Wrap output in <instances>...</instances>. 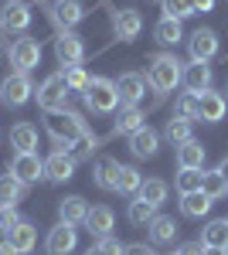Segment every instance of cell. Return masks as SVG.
Listing matches in <instances>:
<instances>
[{"label": "cell", "instance_id": "16", "mask_svg": "<svg viewBox=\"0 0 228 255\" xmlns=\"http://www.w3.org/2000/svg\"><path fill=\"white\" fill-rule=\"evenodd\" d=\"M181 82H184V89L194 92V96L208 92V89H211V65H208V61H191V65H184Z\"/></svg>", "mask_w": 228, "mask_h": 255}, {"label": "cell", "instance_id": "49", "mask_svg": "<svg viewBox=\"0 0 228 255\" xmlns=\"http://www.w3.org/2000/svg\"><path fill=\"white\" fill-rule=\"evenodd\" d=\"M85 255H99V249H95V245H92V249H89V252H85Z\"/></svg>", "mask_w": 228, "mask_h": 255}, {"label": "cell", "instance_id": "19", "mask_svg": "<svg viewBox=\"0 0 228 255\" xmlns=\"http://www.w3.org/2000/svg\"><path fill=\"white\" fill-rule=\"evenodd\" d=\"M7 242L14 245V252H17V255L34 252V249H38V228H34L31 221H20L17 228L7 232Z\"/></svg>", "mask_w": 228, "mask_h": 255}, {"label": "cell", "instance_id": "36", "mask_svg": "<svg viewBox=\"0 0 228 255\" xmlns=\"http://www.w3.org/2000/svg\"><path fill=\"white\" fill-rule=\"evenodd\" d=\"M201 191H205V194H208L211 201H218V197H225V194H228V184H225V177L218 174V170H205Z\"/></svg>", "mask_w": 228, "mask_h": 255}, {"label": "cell", "instance_id": "20", "mask_svg": "<svg viewBox=\"0 0 228 255\" xmlns=\"http://www.w3.org/2000/svg\"><path fill=\"white\" fill-rule=\"evenodd\" d=\"M147 126V113L140 109V106H119V113H116V133H126V136H133L136 129H143Z\"/></svg>", "mask_w": 228, "mask_h": 255}, {"label": "cell", "instance_id": "7", "mask_svg": "<svg viewBox=\"0 0 228 255\" xmlns=\"http://www.w3.org/2000/svg\"><path fill=\"white\" fill-rule=\"evenodd\" d=\"M7 174H14L24 187H27V184H38L41 177H44V160H41L38 153H14Z\"/></svg>", "mask_w": 228, "mask_h": 255}, {"label": "cell", "instance_id": "33", "mask_svg": "<svg viewBox=\"0 0 228 255\" xmlns=\"http://www.w3.org/2000/svg\"><path fill=\"white\" fill-rule=\"evenodd\" d=\"M24 197V184L14 174H0V204H17Z\"/></svg>", "mask_w": 228, "mask_h": 255}, {"label": "cell", "instance_id": "5", "mask_svg": "<svg viewBox=\"0 0 228 255\" xmlns=\"http://www.w3.org/2000/svg\"><path fill=\"white\" fill-rule=\"evenodd\" d=\"M38 96V106L44 113H55V109H65V102H68V85H65V75L55 72V75H48V79L41 82V89L34 92Z\"/></svg>", "mask_w": 228, "mask_h": 255}, {"label": "cell", "instance_id": "48", "mask_svg": "<svg viewBox=\"0 0 228 255\" xmlns=\"http://www.w3.org/2000/svg\"><path fill=\"white\" fill-rule=\"evenodd\" d=\"M205 255H228V249H205Z\"/></svg>", "mask_w": 228, "mask_h": 255}, {"label": "cell", "instance_id": "27", "mask_svg": "<svg viewBox=\"0 0 228 255\" xmlns=\"http://www.w3.org/2000/svg\"><path fill=\"white\" fill-rule=\"evenodd\" d=\"M147 228H150V238L157 245H171L174 238H177V232H181V225H177L171 215H157Z\"/></svg>", "mask_w": 228, "mask_h": 255}, {"label": "cell", "instance_id": "15", "mask_svg": "<svg viewBox=\"0 0 228 255\" xmlns=\"http://www.w3.org/2000/svg\"><path fill=\"white\" fill-rule=\"evenodd\" d=\"M225 109H228V99L222 92H201L198 96V119L201 123H222L225 119Z\"/></svg>", "mask_w": 228, "mask_h": 255}, {"label": "cell", "instance_id": "9", "mask_svg": "<svg viewBox=\"0 0 228 255\" xmlns=\"http://www.w3.org/2000/svg\"><path fill=\"white\" fill-rule=\"evenodd\" d=\"M31 27V7L24 0H7L0 7V31H27Z\"/></svg>", "mask_w": 228, "mask_h": 255}, {"label": "cell", "instance_id": "37", "mask_svg": "<svg viewBox=\"0 0 228 255\" xmlns=\"http://www.w3.org/2000/svg\"><path fill=\"white\" fill-rule=\"evenodd\" d=\"M174 116L194 123V119H198V96H194V92H184V96L174 102Z\"/></svg>", "mask_w": 228, "mask_h": 255}, {"label": "cell", "instance_id": "44", "mask_svg": "<svg viewBox=\"0 0 228 255\" xmlns=\"http://www.w3.org/2000/svg\"><path fill=\"white\" fill-rule=\"evenodd\" d=\"M126 255H157L150 245H143V242H136V245H126Z\"/></svg>", "mask_w": 228, "mask_h": 255}, {"label": "cell", "instance_id": "29", "mask_svg": "<svg viewBox=\"0 0 228 255\" xmlns=\"http://www.w3.org/2000/svg\"><path fill=\"white\" fill-rule=\"evenodd\" d=\"M211 204H215V201H211L205 191H194V194L181 197V211H184L188 218H205L211 211Z\"/></svg>", "mask_w": 228, "mask_h": 255}, {"label": "cell", "instance_id": "11", "mask_svg": "<svg viewBox=\"0 0 228 255\" xmlns=\"http://www.w3.org/2000/svg\"><path fill=\"white\" fill-rule=\"evenodd\" d=\"M10 61L17 65V72H31L41 65V44L34 38H17L10 44Z\"/></svg>", "mask_w": 228, "mask_h": 255}, {"label": "cell", "instance_id": "6", "mask_svg": "<svg viewBox=\"0 0 228 255\" xmlns=\"http://www.w3.org/2000/svg\"><path fill=\"white\" fill-rule=\"evenodd\" d=\"M55 58H58L61 68L82 65V58H85V44H82V38L72 34V31H58V38H55Z\"/></svg>", "mask_w": 228, "mask_h": 255}, {"label": "cell", "instance_id": "2", "mask_svg": "<svg viewBox=\"0 0 228 255\" xmlns=\"http://www.w3.org/2000/svg\"><path fill=\"white\" fill-rule=\"evenodd\" d=\"M181 75H184V68H181V61L174 58V55H153L150 58L147 82H150V89H157L160 96L174 92V89L181 85Z\"/></svg>", "mask_w": 228, "mask_h": 255}, {"label": "cell", "instance_id": "23", "mask_svg": "<svg viewBox=\"0 0 228 255\" xmlns=\"http://www.w3.org/2000/svg\"><path fill=\"white\" fill-rule=\"evenodd\" d=\"M177 167L181 170H205V146L198 139H188L177 146Z\"/></svg>", "mask_w": 228, "mask_h": 255}, {"label": "cell", "instance_id": "45", "mask_svg": "<svg viewBox=\"0 0 228 255\" xmlns=\"http://www.w3.org/2000/svg\"><path fill=\"white\" fill-rule=\"evenodd\" d=\"M215 10V0H194V14H211Z\"/></svg>", "mask_w": 228, "mask_h": 255}, {"label": "cell", "instance_id": "13", "mask_svg": "<svg viewBox=\"0 0 228 255\" xmlns=\"http://www.w3.org/2000/svg\"><path fill=\"white\" fill-rule=\"evenodd\" d=\"M188 48H191V61H211L218 55V34L211 27H198L188 38Z\"/></svg>", "mask_w": 228, "mask_h": 255}, {"label": "cell", "instance_id": "40", "mask_svg": "<svg viewBox=\"0 0 228 255\" xmlns=\"http://www.w3.org/2000/svg\"><path fill=\"white\" fill-rule=\"evenodd\" d=\"M95 150H99V136H95V133H85V136L78 139V143L72 146V150H68V153H72V157H75V163H78V160H89Z\"/></svg>", "mask_w": 228, "mask_h": 255}, {"label": "cell", "instance_id": "47", "mask_svg": "<svg viewBox=\"0 0 228 255\" xmlns=\"http://www.w3.org/2000/svg\"><path fill=\"white\" fill-rule=\"evenodd\" d=\"M0 255H17V252H14V245H10V242H3V245H0Z\"/></svg>", "mask_w": 228, "mask_h": 255}, {"label": "cell", "instance_id": "39", "mask_svg": "<svg viewBox=\"0 0 228 255\" xmlns=\"http://www.w3.org/2000/svg\"><path fill=\"white\" fill-rule=\"evenodd\" d=\"M61 75H65V85H68V92H85V85H89V75H85V68H82V65L61 68Z\"/></svg>", "mask_w": 228, "mask_h": 255}, {"label": "cell", "instance_id": "30", "mask_svg": "<svg viewBox=\"0 0 228 255\" xmlns=\"http://www.w3.org/2000/svg\"><path fill=\"white\" fill-rule=\"evenodd\" d=\"M147 204H153V208H160L164 201H167V180H160V177H150V180H143L140 184V194Z\"/></svg>", "mask_w": 228, "mask_h": 255}, {"label": "cell", "instance_id": "10", "mask_svg": "<svg viewBox=\"0 0 228 255\" xmlns=\"http://www.w3.org/2000/svg\"><path fill=\"white\" fill-rule=\"evenodd\" d=\"M72 177H75V157H72L68 150H55L51 157L44 160V180L65 184V180H72Z\"/></svg>", "mask_w": 228, "mask_h": 255}, {"label": "cell", "instance_id": "18", "mask_svg": "<svg viewBox=\"0 0 228 255\" xmlns=\"http://www.w3.org/2000/svg\"><path fill=\"white\" fill-rule=\"evenodd\" d=\"M58 218H61L65 225H85V218H89L85 197H78V194L61 197V201H58Z\"/></svg>", "mask_w": 228, "mask_h": 255}, {"label": "cell", "instance_id": "51", "mask_svg": "<svg viewBox=\"0 0 228 255\" xmlns=\"http://www.w3.org/2000/svg\"><path fill=\"white\" fill-rule=\"evenodd\" d=\"M174 255H177V252H174Z\"/></svg>", "mask_w": 228, "mask_h": 255}, {"label": "cell", "instance_id": "22", "mask_svg": "<svg viewBox=\"0 0 228 255\" xmlns=\"http://www.w3.org/2000/svg\"><path fill=\"white\" fill-rule=\"evenodd\" d=\"M10 146L17 153H38V129L31 123H17L10 126Z\"/></svg>", "mask_w": 228, "mask_h": 255}, {"label": "cell", "instance_id": "24", "mask_svg": "<svg viewBox=\"0 0 228 255\" xmlns=\"http://www.w3.org/2000/svg\"><path fill=\"white\" fill-rule=\"evenodd\" d=\"M113 211L106 208V204H99V208H89V218H85V228H89V235L95 238H106L113 235Z\"/></svg>", "mask_w": 228, "mask_h": 255}, {"label": "cell", "instance_id": "41", "mask_svg": "<svg viewBox=\"0 0 228 255\" xmlns=\"http://www.w3.org/2000/svg\"><path fill=\"white\" fill-rule=\"evenodd\" d=\"M24 218L17 215V208L14 204H0V232H10V228H17Z\"/></svg>", "mask_w": 228, "mask_h": 255}, {"label": "cell", "instance_id": "26", "mask_svg": "<svg viewBox=\"0 0 228 255\" xmlns=\"http://www.w3.org/2000/svg\"><path fill=\"white\" fill-rule=\"evenodd\" d=\"M201 245L205 249H228V218H215L201 228Z\"/></svg>", "mask_w": 228, "mask_h": 255}, {"label": "cell", "instance_id": "25", "mask_svg": "<svg viewBox=\"0 0 228 255\" xmlns=\"http://www.w3.org/2000/svg\"><path fill=\"white\" fill-rule=\"evenodd\" d=\"M82 17H85L82 0H55V7H51V20H55V24H65V27L78 24Z\"/></svg>", "mask_w": 228, "mask_h": 255}, {"label": "cell", "instance_id": "46", "mask_svg": "<svg viewBox=\"0 0 228 255\" xmlns=\"http://www.w3.org/2000/svg\"><path fill=\"white\" fill-rule=\"evenodd\" d=\"M215 170H218V174L225 177V184H228V157H222V160H218V167H215Z\"/></svg>", "mask_w": 228, "mask_h": 255}, {"label": "cell", "instance_id": "1", "mask_svg": "<svg viewBox=\"0 0 228 255\" xmlns=\"http://www.w3.org/2000/svg\"><path fill=\"white\" fill-rule=\"evenodd\" d=\"M44 129H48V136L58 143V150H72L78 139L89 133L85 119L78 116V113H68V109L48 113V116H44Z\"/></svg>", "mask_w": 228, "mask_h": 255}, {"label": "cell", "instance_id": "8", "mask_svg": "<svg viewBox=\"0 0 228 255\" xmlns=\"http://www.w3.org/2000/svg\"><path fill=\"white\" fill-rule=\"evenodd\" d=\"M75 245H78L75 225H65V221H58L55 228L48 232V238H44V252L48 255H72Z\"/></svg>", "mask_w": 228, "mask_h": 255}, {"label": "cell", "instance_id": "50", "mask_svg": "<svg viewBox=\"0 0 228 255\" xmlns=\"http://www.w3.org/2000/svg\"><path fill=\"white\" fill-rule=\"evenodd\" d=\"M225 92H228V89H225ZM225 99H228V96H225Z\"/></svg>", "mask_w": 228, "mask_h": 255}, {"label": "cell", "instance_id": "43", "mask_svg": "<svg viewBox=\"0 0 228 255\" xmlns=\"http://www.w3.org/2000/svg\"><path fill=\"white\" fill-rule=\"evenodd\" d=\"M177 255H205V245H201V238H194V242H184Z\"/></svg>", "mask_w": 228, "mask_h": 255}, {"label": "cell", "instance_id": "4", "mask_svg": "<svg viewBox=\"0 0 228 255\" xmlns=\"http://www.w3.org/2000/svg\"><path fill=\"white\" fill-rule=\"evenodd\" d=\"M31 96H34V85L27 79V72H10L7 79L0 82V99H3V106H10V109L31 102Z\"/></svg>", "mask_w": 228, "mask_h": 255}, {"label": "cell", "instance_id": "31", "mask_svg": "<svg viewBox=\"0 0 228 255\" xmlns=\"http://www.w3.org/2000/svg\"><path fill=\"white\" fill-rule=\"evenodd\" d=\"M140 184H143L140 170L123 163V167H119V177H116V191H119V194H126V197H136V194H140Z\"/></svg>", "mask_w": 228, "mask_h": 255}, {"label": "cell", "instance_id": "34", "mask_svg": "<svg viewBox=\"0 0 228 255\" xmlns=\"http://www.w3.org/2000/svg\"><path fill=\"white\" fill-rule=\"evenodd\" d=\"M164 136L171 139L174 146H181V143H188V139H194V133H191V123L188 119H177L174 116L167 126H164Z\"/></svg>", "mask_w": 228, "mask_h": 255}, {"label": "cell", "instance_id": "42", "mask_svg": "<svg viewBox=\"0 0 228 255\" xmlns=\"http://www.w3.org/2000/svg\"><path fill=\"white\" fill-rule=\"evenodd\" d=\"M95 249H99V255H126V245H119V238H113V235L99 238Z\"/></svg>", "mask_w": 228, "mask_h": 255}, {"label": "cell", "instance_id": "35", "mask_svg": "<svg viewBox=\"0 0 228 255\" xmlns=\"http://www.w3.org/2000/svg\"><path fill=\"white\" fill-rule=\"evenodd\" d=\"M201 180H205V170H181L177 180H174V187H177V194H194V191H201Z\"/></svg>", "mask_w": 228, "mask_h": 255}, {"label": "cell", "instance_id": "28", "mask_svg": "<svg viewBox=\"0 0 228 255\" xmlns=\"http://www.w3.org/2000/svg\"><path fill=\"white\" fill-rule=\"evenodd\" d=\"M153 38L160 41V44H167V48H174V44L184 41V24L174 20V17H160V20H157V27H153Z\"/></svg>", "mask_w": 228, "mask_h": 255}, {"label": "cell", "instance_id": "32", "mask_svg": "<svg viewBox=\"0 0 228 255\" xmlns=\"http://www.w3.org/2000/svg\"><path fill=\"white\" fill-rule=\"evenodd\" d=\"M126 218H130L133 225H140V228H147L153 218H157V208H153V204H147L143 197H133V201H130V211H126Z\"/></svg>", "mask_w": 228, "mask_h": 255}, {"label": "cell", "instance_id": "21", "mask_svg": "<svg viewBox=\"0 0 228 255\" xmlns=\"http://www.w3.org/2000/svg\"><path fill=\"white\" fill-rule=\"evenodd\" d=\"M119 160L116 157H99L92 167V180L95 187H102V191H116V177H119Z\"/></svg>", "mask_w": 228, "mask_h": 255}, {"label": "cell", "instance_id": "38", "mask_svg": "<svg viewBox=\"0 0 228 255\" xmlns=\"http://www.w3.org/2000/svg\"><path fill=\"white\" fill-rule=\"evenodd\" d=\"M164 7V17H174V20H184L194 14V0H160Z\"/></svg>", "mask_w": 228, "mask_h": 255}, {"label": "cell", "instance_id": "17", "mask_svg": "<svg viewBox=\"0 0 228 255\" xmlns=\"http://www.w3.org/2000/svg\"><path fill=\"white\" fill-rule=\"evenodd\" d=\"M130 150H133L136 160H150L157 157V150H160V133L150 129V126H143V129H136L133 136H130Z\"/></svg>", "mask_w": 228, "mask_h": 255}, {"label": "cell", "instance_id": "12", "mask_svg": "<svg viewBox=\"0 0 228 255\" xmlns=\"http://www.w3.org/2000/svg\"><path fill=\"white\" fill-rule=\"evenodd\" d=\"M116 92H119V106H140V99L147 96V79L140 72H126L116 79Z\"/></svg>", "mask_w": 228, "mask_h": 255}, {"label": "cell", "instance_id": "3", "mask_svg": "<svg viewBox=\"0 0 228 255\" xmlns=\"http://www.w3.org/2000/svg\"><path fill=\"white\" fill-rule=\"evenodd\" d=\"M82 96H85V106H89L92 113H116V106H119L116 82L113 79H102V75L89 79V85H85Z\"/></svg>", "mask_w": 228, "mask_h": 255}, {"label": "cell", "instance_id": "14", "mask_svg": "<svg viewBox=\"0 0 228 255\" xmlns=\"http://www.w3.org/2000/svg\"><path fill=\"white\" fill-rule=\"evenodd\" d=\"M113 31L119 41H133L140 38V31H143V17H140V10L133 7H126V10H113Z\"/></svg>", "mask_w": 228, "mask_h": 255}]
</instances>
